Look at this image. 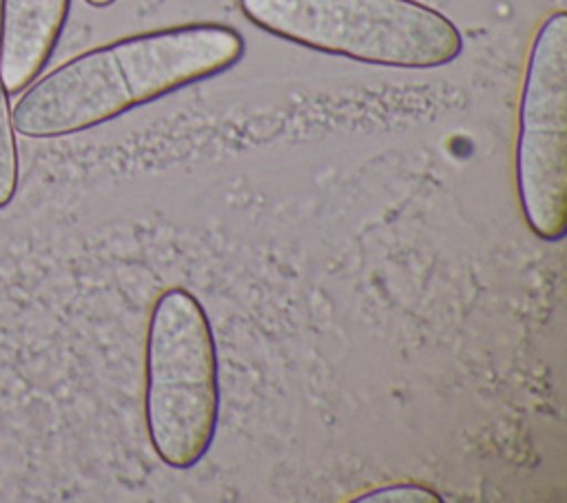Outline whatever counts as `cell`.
<instances>
[{
    "label": "cell",
    "mask_w": 567,
    "mask_h": 503,
    "mask_svg": "<svg viewBox=\"0 0 567 503\" xmlns=\"http://www.w3.org/2000/svg\"><path fill=\"white\" fill-rule=\"evenodd\" d=\"M244 35L224 22H184L93 47L35 78L11 109L13 131L66 137L230 71Z\"/></svg>",
    "instance_id": "6da1fadb"
},
{
    "label": "cell",
    "mask_w": 567,
    "mask_h": 503,
    "mask_svg": "<svg viewBox=\"0 0 567 503\" xmlns=\"http://www.w3.org/2000/svg\"><path fill=\"white\" fill-rule=\"evenodd\" d=\"M144 417L148 441L173 470L210 450L219 423V359L210 319L186 288L164 290L146 328Z\"/></svg>",
    "instance_id": "7a4b0ae2"
},
{
    "label": "cell",
    "mask_w": 567,
    "mask_h": 503,
    "mask_svg": "<svg viewBox=\"0 0 567 503\" xmlns=\"http://www.w3.org/2000/svg\"><path fill=\"white\" fill-rule=\"evenodd\" d=\"M261 31L392 69H439L463 53L458 27L419 0H237Z\"/></svg>",
    "instance_id": "3957f363"
},
{
    "label": "cell",
    "mask_w": 567,
    "mask_h": 503,
    "mask_svg": "<svg viewBox=\"0 0 567 503\" xmlns=\"http://www.w3.org/2000/svg\"><path fill=\"white\" fill-rule=\"evenodd\" d=\"M516 191L525 224L549 244L567 233V13L538 27L523 78Z\"/></svg>",
    "instance_id": "277c9868"
},
{
    "label": "cell",
    "mask_w": 567,
    "mask_h": 503,
    "mask_svg": "<svg viewBox=\"0 0 567 503\" xmlns=\"http://www.w3.org/2000/svg\"><path fill=\"white\" fill-rule=\"evenodd\" d=\"M71 0H0V75L7 93L24 91L51 60Z\"/></svg>",
    "instance_id": "5b68a950"
},
{
    "label": "cell",
    "mask_w": 567,
    "mask_h": 503,
    "mask_svg": "<svg viewBox=\"0 0 567 503\" xmlns=\"http://www.w3.org/2000/svg\"><path fill=\"white\" fill-rule=\"evenodd\" d=\"M18 188V146L11 124L9 95L0 75V208H4Z\"/></svg>",
    "instance_id": "8992f818"
},
{
    "label": "cell",
    "mask_w": 567,
    "mask_h": 503,
    "mask_svg": "<svg viewBox=\"0 0 567 503\" xmlns=\"http://www.w3.org/2000/svg\"><path fill=\"white\" fill-rule=\"evenodd\" d=\"M359 503H441L443 496L421 483H390L374 487L361 496H357Z\"/></svg>",
    "instance_id": "52a82bcc"
},
{
    "label": "cell",
    "mask_w": 567,
    "mask_h": 503,
    "mask_svg": "<svg viewBox=\"0 0 567 503\" xmlns=\"http://www.w3.org/2000/svg\"><path fill=\"white\" fill-rule=\"evenodd\" d=\"M89 7H95V9H106V7H111L113 2H117V0H84Z\"/></svg>",
    "instance_id": "ba28073f"
}]
</instances>
